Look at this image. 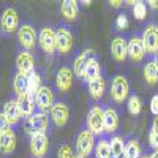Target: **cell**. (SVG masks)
Returning a JSON list of instances; mask_svg holds the SVG:
<instances>
[{
  "label": "cell",
  "mask_w": 158,
  "mask_h": 158,
  "mask_svg": "<svg viewBox=\"0 0 158 158\" xmlns=\"http://www.w3.org/2000/svg\"><path fill=\"white\" fill-rule=\"evenodd\" d=\"M100 76H101L100 63H98V60H97L95 57H92V59L89 60V63H87L85 70H84L82 77H84V81L90 82V81H94V79H97V77H100Z\"/></svg>",
  "instance_id": "23"
},
{
  "label": "cell",
  "mask_w": 158,
  "mask_h": 158,
  "mask_svg": "<svg viewBox=\"0 0 158 158\" xmlns=\"http://www.w3.org/2000/svg\"><path fill=\"white\" fill-rule=\"evenodd\" d=\"M40 89H41V76H40L36 71H33V73L29 74V89H27V94L32 97L33 101L36 98V94H38Z\"/></svg>",
  "instance_id": "27"
},
{
  "label": "cell",
  "mask_w": 158,
  "mask_h": 158,
  "mask_svg": "<svg viewBox=\"0 0 158 158\" xmlns=\"http://www.w3.org/2000/svg\"><path fill=\"white\" fill-rule=\"evenodd\" d=\"M68 117H70V109L65 103H54V106L51 109V118L57 127H65L68 122Z\"/></svg>",
  "instance_id": "11"
},
{
  "label": "cell",
  "mask_w": 158,
  "mask_h": 158,
  "mask_svg": "<svg viewBox=\"0 0 158 158\" xmlns=\"http://www.w3.org/2000/svg\"><path fill=\"white\" fill-rule=\"evenodd\" d=\"M2 29L6 33H13L15 30H18V25H19V18H18V13L15 8H5L3 15H2Z\"/></svg>",
  "instance_id": "14"
},
{
  "label": "cell",
  "mask_w": 158,
  "mask_h": 158,
  "mask_svg": "<svg viewBox=\"0 0 158 158\" xmlns=\"http://www.w3.org/2000/svg\"><path fill=\"white\" fill-rule=\"evenodd\" d=\"M10 127H11V123L8 122V118L5 117V114L0 112V133H5V131L11 130Z\"/></svg>",
  "instance_id": "35"
},
{
  "label": "cell",
  "mask_w": 158,
  "mask_h": 158,
  "mask_svg": "<svg viewBox=\"0 0 158 158\" xmlns=\"http://www.w3.org/2000/svg\"><path fill=\"white\" fill-rule=\"evenodd\" d=\"M111 142L108 139H100L95 146V158H111Z\"/></svg>",
  "instance_id": "28"
},
{
  "label": "cell",
  "mask_w": 158,
  "mask_h": 158,
  "mask_svg": "<svg viewBox=\"0 0 158 158\" xmlns=\"http://www.w3.org/2000/svg\"><path fill=\"white\" fill-rule=\"evenodd\" d=\"M109 3H111V6H114V8H120L125 2H120V0H111Z\"/></svg>",
  "instance_id": "39"
},
{
  "label": "cell",
  "mask_w": 158,
  "mask_h": 158,
  "mask_svg": "<svg viewBox=\"0 0 158 158\" xmlns=\"http://www.w3.org/2000/svg\"><path fill=\"white\" fill-rule=\"evenodd\" d=\"M146 54H147V51H146V46L142 43V38L133 36L128 41V57L133 62H141L146 57Z\"/></svg>",
  "instance_id": "10"
},
{
  "label": "cell",
  "mask_w": 158,
  "mask_h": 158,
  "mask_svg": "<svg viewBox=\"0 0 158 158\" xmlns=\"http://www.w3.org/2000/svg\"><path fill=\"white\" fill-rule=\"evenodd\" d=\"M130 97V82L123 74H117L111 84V98L114 103H123Z\"/></svg>",
  "instance_id": "1"
},
{
  "label": "cell",
  "mask_w": 158,
  "mask_h": 158,
  "mask_svg": "<svg viewBox=\"0 0 158 158\" xmlns=\"http://www.w3.org/2000/svg\"><path fill=\"white\" fill-rule=\"evenodd\" d=\"M13 89L18 95L22 94H27V89H29V76L27 74H22V73H16L15 79H13Z\"/></svg>",
  "instance_id": "26"
},
{
  "label": "cell",
  "mask_w": 158,
  "mask_h": 158,
  "mask_svg": "<svg viewBox=\"0 0 158 158\" xmlns=\"http://www.w3.org/2000/svg\"><path fill=\"white\" fill-rule=\"evenodd\" d=\"M133 15L138 21H142L147 16V5L144 2H136V5L133 6Z\"/></svg>",
  "instance_id": "32"
},
{
  "label": "cell",
  "mask_w": 158,
  "mask_h": 158,
  "mask_svg": "<svg viewBox=\"0 0 158 158\" xmlns=\"http://www.w3.org/2000/svg\"><path fill=\"white\" fill-rule=\"evenodd\" d=\"M87 130L94 135L104 133V109L100 104H95L87 114Z\"/></svg>",
  "instance_id": "2"
},
{
  "label": "cell",
  "mask_w": 158,
  "mask_h": 158,
  "mask_svg": "<svg viewBox=\"0 0 158 158\" xmlns=\"http://www.w3.org/2000/svg\"><path fill=\"white\" fill-rule=\"evenodd\" d=\"M30 128H32V133H44L49 130V117L46 112H35L30 118Z\"/></svg>",
  "instance_id": "16"
},
{
  "label": "cell",
  "mask_w": 158,
  "mask_h": 158,
  "mask_svg": "<svg viewBox=\"0 0 158 158\" xmlns=\"http://www.w3.org/2000/svg\"><path fill=\"white\" fill-rule=\"evenodd\" d=\"M118 128V114L112 108L104 109V133L112 135Z\"/></svg>",
  "instance_id": "21"
},
{
  "label": "cell",
  "mask_w": 158,
  "mask_h": 158,
  "mask_svg": "<svg viewBox=\"0 0 158 158\" xmlns=\"http://www.w3.org/2000/svg\"><path fill=\"white\" fill-rule=\"evenodd\" d=\"M73 150L68 144H63V146L59 147V153H57V158H73Z\"/></svg>",
  "instance_id": "33"
},
{
  "label": "cell",
  "mask_w": 158,
  "mask_h": 158,
  "mask_svg": "<svg viewBox=\"0 0 158 158\" xmlns=\"http://www.w3.org/2000/svg\"><path fill=\"white\" fill-rule=\"evenodd\" d=\"M144 79L149 85H156L158 84V67L153 60L147 62L144 67Z\"/></svg>",
  "instance_id": "25"
},
{
  "label": "cell",
  "mask_w": 158,
  "mask_h": 158,
  "mask_svg": "<svg viewBox=\"0 0 158 158\" xmlns=\"http://www.w3.org/2000/svg\"><path fill=\"white\" fill-rule=\"evenodd\" d=\"M127 106H128V112L131 115H138L141 112V109H142V103H141V100H139L138 95H130Z\"/></svg>",
  "instance_id": "31"
},
{
  "label": "cell",
  "mask_w": 158,
  "mask_h": 158,
  "mask_svg": "<svg viewBox=\"0 0 158 158\" xmlns=\"http://www.w3.org/2000/svg\"><path fill=\"white\" fill-rule=\"evenodd\" d=\"M142 43L146 46L147 54H158V25L149 24L142 33Z\"/></svg>",
  "instance_id": "6"
},
{
  "label": "cell",
  "mask_w": 158,
  "mask_h": 158,
  "mask_svg": "<svg viewBox=\"0 0 158 158\" xmlns=\"http://www.w3.org/2000/svg\"><path fill=\"white\" fill-rule=\"evenodd\" d=\"M115 25H117V29H118V30H123V29L128 27V19H127V16L123 15V13L117 16V19H115Z\"/></svg>",
  "instance_id": "34"
},
{
  "label": "cell",
  "mask_w": 158,
  "mask_h": 158,
  "mask_svg": "<svg viewBox=\"0 0 158 158\" xmlns=\"http://www.w3.org/2000/svg\"><path fill=\"white\" fill-rule=\"evenodd\" d=\"M149 144H150V147H153L155 150H158V135L153 133V131H150V133H149Z\"/></svg>",
  "instance_id": "37"
},
{
  "label": "cell",
  "mask_w": 158,
  "mask_h": 158,
  "mask_svg": "<svg viewBox=\"0 0 158 158\" xmlns=\"http://www.w3.org/2000/svg\"><path fill=\"white\" fill-rule=\"evenodd\" d=\"M125 155L127 158H141V146L136 139H130L125 144Z\"/></svg>",
  "instance_id": "29"
},
{
  "label": "cell",
  "mask_w": 158,
  "mask_h": 158,
  "mask_svg": "<svg viewBox=\"0 0 158 158\" xmlns=\"http://www.w3.org/2000/svg\"><path fill=\"white\" fill-rule=\"evenodd\" d=\"M38 43L41 46V49L46 54L52 56L57 51V36H56V30L51 27H43L38 33Z\"/></svg>",
  "instance_id": "4"
},
{
  "label": "cell",
  "mask_w": 158,
  "mask_h": 158,
  "mask_svg": "<svg viewBox=\"0 0 158 158\" xmlns=\"http://www.w3.org/2000/svg\"><path fill=\"white\" fill-rule=\"evenodd\" d=\"M149 6L153 10H158V0H149Z\"/></svg>",
  "instance_id": "40"
},
{
  "label": "cell",
  "mask_w": 158,
  "mask_h": 158,
  "mask_svg": "<svg viewBox=\"0 0 158 158\" xmlns=\"http://www.w3.org/2000/svg\"><path fill=\"white\" fill-rule=\"evenodd\" d=\"M35 103H36L40 112L52 109V106H54V92H52L48 85H41V89H40L38 94H36Z\"/></svg>",
  "instance_id": "9"
},
{
  "label": "cell",
  "mask_w": 158,
  "mask_h": 158,
  "mask_svg": "<svg viewBox=\"0 0 158 158\" xmlns=\"http://www.w3.org/2000/svg\"><path fill=\"white\" fill-rule=\"evenodd\" d=\"M16 149V135L13 130H8L5 133H0V152L10 155Z\"/></svg>",
  "instance_id": "19"
},
{
  "label": "cell",
  "mask_w": 158,
  "mask_h": 158,
  "mask_svg": "<svg viewBox=\"0 0 158 158\" xmlns=\"http://www.w3.org/2000/svg\"><path fill=\"white\" fill-rule=\"evenodd\" d=\"M16 103H18V106H19V109H21V112H22V117H27V118H30L35 112H33V109H35V101L32 100V97L29 95V94H22V95H18V98H16Z\"/></svg>",
  "instance_id": "20"
},
{
  "label": "cell",
  "mask_w": 158,
  "mask_h": 158,
  "mask_svg": "<svg viewBox=\"0 0 158 158\" xmlns=\"http://www.w3.org/2000/svg\"><path fill=\"white\" fill-rule=\"evenodd\" d=\"M111 158H117V156H115V155H111Z\"/></svg>",
  "instance_id": "45"
},
{
  "label": "cell",
  "mask_w": 158,
  "mask_h": 158,
  "mask_svg": "<svg viewBox=\"0 0 158 158\" xmlns=\"http://www.w3.org/2000/svg\"><path fill=\"white\" fill-rule=\"evenodd\" d=\"M150 112L155 117H158V95H153L150 100Z\"/></svg>",
  "instance_id": "36"
},
{
  "label": "cell",
  "mask_w": 158,
  "mask_h": 158,
  "mask_svg": "<svg viewBox=\"0 0 158 158\" xmlns=\"http://www.w3.org/2000/svg\"><path fill=\"white\" fill-rule=\"evenodd\" d=\"M97 142H95V135L89 131L87 128L82 130L77 136V141H76V150H77V155H81L82 158H87L92 150L95 149Z\"/></svg>",
  "instance_id": "3"
},
{
  "label": "cell",
  "mask_w": 158,
  "mask_h": 158,
  "mask_svg": "<svg viewBox=\"0 0 158 158\" xmlns=\"http://www.w3.org/2000/svg\"><path fill=\"white\" fill-rule=\"evenodd\" d=\"M150 158H158V150H155V152L150 155Z\"/></svg>",
  "instance_id": "42"
},
{
  "label": "cell",
  "mask_w": 158,
  "mask_h": 158,
  "mask_svg": "<svg viewBox=\"0 0 158 158\" xmlns=\"http://www.w3.org/2000/svg\"><path fill=\"white\" fill-rule=\"evenodd\" d=\"M60 11H62V16L67 21H74L77 19V15H79V5L76 0H63Z\"/></svg>",
  "instance_id": "22"
},
{
  "label": "cell",
  "mask_w": 158,
  "mask_h": 158,
  "mask_svg": "<svg viewBox=\"0 0 158 158\" xmlns=\"http://www.w3.org/2000/svg\"><path fill=\"white\" fill-rule=\"evenodd\" d=\"M49 147V139L44 133H30V152L33 158H43Z\"/></svg>",
  "instance_id": "7"
},
{
  "label": "cell",
  "mask_w": 158,
  "mask_h": 158,
  "mask_svg": "<svg viewBox=\"0 0 158 158\" xmlns=\"http://www.w3.org/2000/svg\"><path fill=\"white\" fill-rule=\"evenodd\" d=\"M141 158H150V156H147V155H144V156H141Z\"/></svg>",
  "instance_id": "44"
},
{
  "label": "cell",
  "mask_w": 158,
  "mask_h": 158,
  "mask_svg": "<svg viewBox=\"0 0 158 158\" xmlns=\"http://www.w3.org/2000/svg\"><path fill=\"white\" fill-rule=\"evenodd\" d=\"M104 90H106V82H104V79L101 76L89 82V92L94 100H100L104 95Z\"/></svg>",
  "instance_id": "24"
},
{
  "label": "cell",
  "mask_w": 158,
  "mask_h": 158,
  "mask_svg": "<svg viewBox=\"0 0 158 158\" xmlns=\"http://www.w3.org/2000/svg\"><path fill=\"white\" fill-rule=\"evenodd\" d=\"M56 85L60 92H68L73 85V71L68 67H62L56 74Z\"/></svg>",
  "instance_id": "15"
},
{
  "label": "cell",
  "mask_w": 158,
  "mask_h": 158,
  "mask_svg": "<svg viewBox=\"0 0 158 158\" xmlns=\"http://www.w3.org/2000/svg\"><path fill=\"white\" fill-rule=\"evenodd\" d=\"M57 36V51L60 54H70V51L73 49V35L67 27H59L56 30Z\"/></svg>",
  "instance_id": "8"
},
{
  "label": "cell",
  "mask_w": 158,
  "mask_h": 158,
  "mask_svg": "<svg viewBox=\"0 0 158 158\" xmlns=\"http://www.w3.org/2000/svg\"><path fill=\"white\" fill-rule=\"evenodd\" d=\"M3 114L5 117L8 118V122L11 125H18L21 122V118H22V112L18 106V103L16 100H8L5 103V106H3Z\"/></svg>",
  "instance_id": "18"
},
{
  "label": "cell",
  "mask_w": 158,
  "mask_h": 158,
  "mask_svg": "<svg viewBox=\"0 0 158 158\" xmlns=\"http://www.w3.org/2000/svg\"><path fill=\"white\" fill-rule=\"evenodd\" d=\"M150 131H153V133L158 135V117L153 118V122H152V130H150Z\"/></svg>",
  "instance_id": "38"
},
{
  "label": "cell",
  "mask_w": 158,
  "mask_h": 158,
  "mask_svg": "<svg viewBox=\"0 0 158 158\" xmlns=\"http://www.w3.org/2000/svg\"><path fill=\"white\" fill-rule=\"evenodd\" d=\"M94 54H95L94 49H85V51L81 52V54H77V57H76L74 62H73V73H74L77 77H82L84 70H85V67H87L89 60L94 57Z\"/></svg>",
  "instance_id": "17"
},
{
  "label": "cell",
  "mask_w": 158,
  "mask_h": 158,
  "mask_svg": "<svg viewBox=\"0 0 158 158\" xmlns=\"http://www.w3.org/2000/svg\"><path fill=\"white\" fill-rule=\"evenodd\" d=\"M153 62H155V65L158 67V54H155V56H153Z\"/></svg>",
  "instance_id": "41"
},
{
  "label": "cell",
  "mask_w": 158,
  "mask_h": 158,
  "mask_svg": "<svg viewBox=\"0 0 158 158\" xmlns=\"http://www.w3.org/2000/svg\"><path fill=\"white\" fill-rule=\"evenodd\" d=\"M111 54L117 62H123L128 57V41L123 36H115L111 41Z\"/></svg>",
  "instance_id": "12"
},
{
  "label": "cell",
  "mask_w": 158,
  "mask_h": 158,
  "mask_svg": "<svg viewBox=\"0 0 158 158\" xmlns=\"http://www.w3.org/2000/svg\"><path fill=\"white\" fill-rule=\"evenodd\" d=\"M16 67H18V73L22 74H30L35 71V59L32 56V52L29 51H22L16 59Z\"/></svg>",
  "instance_id": "13"
},
{
  "label": "cell",
  "mask_w": 158,
  "mask_h": 158,
  "mask_svg": "<svg viewBox=\"0 0 158 158\" xmlns=\"http://www.w3.org/2000/svg\"><path fill=\"white\" fill-rule=\"evenodd\" d=\"M36 40H38V35L30 24H22L18 29V41L24 51L30 52V49H33L36 44Z\"/></svg>",
  "instance_id": "5"
},
{
  "label": "cell",
  "mask_w": 158,
  "mask_h": 158,
  "mask_svg": "<svg viewBox=\"0 0 158 158\" xmlns=\"http://www.w3.org/2000/svg\"><path fill=\"white\" fill-rule=\"evenodd\" d=\"M73 158H82V156H81V155H77V153H76V155H74Z\"/></svg>",
  "instance_id": "43"
},
{
  "label": "cell",
  "mask_w": 158,
  "mask_h": 158,
  "mask_svg": "<svg viewBox=\"0 0 158 158\" xmlns=\"http://www.w3.org/2000/svg\"><path fill=\"white\" fill-rule=\"evenodd\" d=\"M111 152H112V155H115V156H122V155H125V141L120 138V136H114V138H111Z\"/></svg>",
  "instance_id": "30"
}]
</instances>
